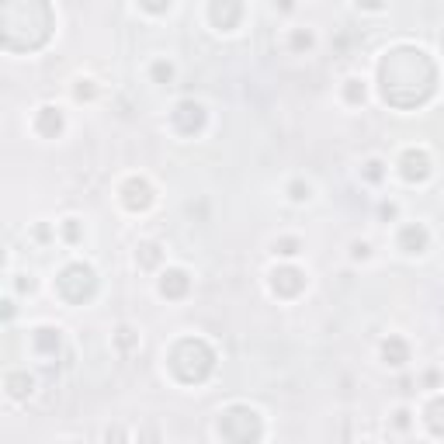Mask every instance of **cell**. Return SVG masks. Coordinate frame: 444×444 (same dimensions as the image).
Returning <instances> with one entry per match:
<instances>
[{"label": "cell", "instance_id": "cell-12", "mask_svg": "<svg viewBox=\"0 0 444 444\" xmlns=\"http://www.w3.org/2000/svg\"><path fill=\"white\" fill-rule=\"evenodd\" d=\"M427 243H430V236H427L423 226H413V222H410V226L399 230V250H403V254H410V257H413V254H423Z\"/></svg>", "mask_w": 444, "mask_h": 444}, {"label": "cell", "instance_id": "cell-10", "mask_svg": "<svg viewBox=\"0 0 444 444\" xmlns=\"http://www.w3.org/2000/svg\"><path fill=\"white\" fill-rule=\"evenodd\" d=\"M208 18H212L215 28L230 32V28L240 25V18H243V4H236V0H226V4H212V8H208Z\"/></svg>", "mask_w": 444, "mask_h": 444}, {"label": "cell", "instance_id": "cell-16", "mask_svg": "<svg viewBox=\"0 0 444 444\" xmlns=\"http://www.w3.org/2000/svg\"><path fill=\"white\" fill-rule=\"evenodd\" d=\"M423 420H427V427H430L437 437H444V396H437V399H430V403H427Z\"/></svg>", "mask_w": 444, "mask_h": 444}, {"label": "cell", "instance_id": "cell-27", "mask_svg": "<svg viewBox=\"0 0 444 444\" xmlns=\"http://www.w3.org/2000/svg\"><path fill=\"white\" fill-rule=\"evenodd\" d=\"M396 427H399V430H403V427H410V413H406V410H399V413H396Z\"/></svg>", "mask_w": 444, "mask_h": 444}, {"label": "cell", "instance_id": "cell-13", "mask_svg": "<svg viewBox=\"0 0 444 444\" xmlns=\"http://www.w3.org/2000/svg\"><path fill=\"white\" fill-rule=\"evenodd\" d=\"M32 347H35L42 358H56V351H60V330L38 326V330L32 333Z\"/></svg>", "mask_w": 444, "mask_h": 444}, {"label": "cell", "instance_id": "cell-19", "mask_svg": "<svg viewBox=\"0 0 444 444\" xmlns=\"http://www.w3.org/2000/svg\"><path fill=\"white\" fill-rule=\"evenodd\" d=\"M299 250H302V243H299V240H292V236H288V240H278V243H274V254H278V257H295Z\"/></svg>", "mask_w": 444, "mask_h": 444}, {"label": "cell", "instance_id": "cell-1", "mask_svg": "<svg viewBox=\"0 0 444 444\" xmlns=\"http://www.w3.org/2000/svg\"><path fill=\"white\" fill-rule=\"evenodd\" d=\"M378 80H382V97L388 104L417 108L434 94L437 70L427 60V52H420L413 45H399L393 52H385V60L378 66Z\"/></svg>", "mask_w": 444, "mask_h": 444}, {"label": "cell", "instance_id": "cell-7", "mask_svg": "<svg viewBox=\"0 0 444 444\" xmlns=\"http://www.w3.org/2000/svg\"><path fill=\"white\" fill-rule=\"evenodd\" d=\"M399 174L410 181V184H420L430 177V156L423 149H406L399 156Z\"/></svg>", "mask_w": 444, "mask_h": 444}, {"label": "cell", "instance_id": "cell-22", "mask_svg": "<svg viewBox=\"0 0 444 444\" xmlns=\"http://www.w3.org/2000/svg\"><path fill=\"white\" fill-rule=\"evenodd\" d=\"M309 45H312V32L295 28V32H292V49H295V52H302V49H309Z\"/></svg>", "mask_w": 444, "mask_h": 444}, {"label": "cell", "instance_id": "cell-24", "mask_svg": "<svg viewBox=\"0 0 444 444\" xmlns=\"http://www.w3.org/2000/svg\"><path fill=\"white\" fill-rule=\"evenodd\" d=\"M63 236H66L70 243L80 240V226H77V219H66V222H63Z\"/></svg>", "mask_w": 444, "mask_h": 444}, {"label": "cell", "instance_id": "cell-3", "mask_svg": "<svg viewBox=\"0 0 444 444\" xmlns=\"http://www.w3.org/2000/svg\"><path fill=\"white\" fill-rule=\"evenodd\" d=\"M219 434L226 444H257L260 434H264L260 413L250 410V406H230L219 417Z\"/></svg>", "mask_w": 444, "mask_h": 444}, {"label": "cell", "instance_id": "cell-14", "mask_svg": "<svg viewBox=\"0 0 444 444\" xmlns=\"http://www.w3.org/2000/svg\"><path fill=\"white\" fill-rule=\"evenodd\" d=\"M382 358H385V365L403 368V365L410 361V344H406L403 337H388V341L382 344Z\"/></svg>", "mask_w": 444, "mask_h": 444}, {"label": "cell", "instance_id": "cell-5", "mask_svg": "<svg viewBox=\"0 0 444 444\" xmlns=\"http://www.w3.org/2000/svg\"><path fill=\"white\" fill-rule=\"evenodd\" d=\"M171 122H174V129H177L181 136H198V132L205 129V108H201L198 101H181V104L174 108Z\"/></svg>", "mask_w": 444, "mask_h": 444}, {"label": "cell", "instance_id": "cell-28", "mask_svg": "<svg viewBox=\"0 0 444 444\" xmlns=\"http://www.w3.org/2000/svg\"><path fill=\"white\" fill-rule=\"evenodd\" d=\"M378 212H382V219H393V215H396V205H382Z\"/></svg>", "mask_w": 444, "mask_h": 444}, {"label": "cell", "instance_id": "cell-15", "mask_svg": "<svg viewBox=\"0 0 444 444\" xmlns=\"http://www.w3.org/2000/svg\"><path fill=\"white\" fill-rule=\"evenodd\" d=\"M4 385H8V396H11V399H25V396H32L35 378H32L28 371H11V375L4 378Z\"/></svg>", "mask_w": 444, "mask_h": 444}, {"label": "cell", "instance_id": "cell-20", "mask_svg": "<svg viewBox=\"0 0 444 444\" xmlns=\"http://www.w3.org/2000/svg\"><path fill=\"white\" fill-rule=\"evenodd\" d=\"M344 97H347L351 104H361V101H365V84H361V80H347V84H344Z\"/></svg>", "mask_w": 444, "mask_h": 444}, {"label": "cell", "instance_id": "cell-21", "mask_svg": "<svg viewBox=\"0 0 444 444\" xmlns=\"http://www.w3.org/2000/svg\"><path fill=\"white\" fill-rule=\"evenodd\" d=\"M382 174H385V163H382V160H368V163H365V181L378 184V181H382Z\"/></svg>", "mask_w": 444, "mask_h": 444}, {"label": "cell", "instance_id": "cell-17", "mask_svg": "<svg viewBox=\"0 0 444 444\" xmlns=\"http://www.w3.org/2000/svg\"><path fill=\"white\" fill-rule=\"evenodd\" d=\"M136 260H139L143 267H153V264L160 260V247H156V243H143L139 254H136Z\"/></svg>", "mask_w": 444, "mask_h": 444}, {"label": "cell", "instance_id": "cell-4", "mask_svg": "<svg viewBox=\"0 0 444 444\" xmlns=\"http://www.w3.org/2000/svg\"><path fill=\"white\" fill-rule=\"evenodd\" d=\"M56 288H60V295H63L66 302L80 306V302H87V299L94 295L97 274H94V267H87V264H70V267L60 271V278H56Z\"/></svg>", "mask_w": 444, "mask_h": 444}, {"label": "cell", "instance_id": "cell-6", "mask_svg": "<svg viewBox=\"0 0 444 444\" xmlns=\"http://www.w3.org/2000/svg\"><path fill=\"white\" fill-rule=\"evenodd\" d=\"M306 288V274L299 267H274L271 271V292L282 299H295Z\"/></svg>", "mask_w": 444, "mask_h": 444}, {"label": "cell", "instance_id": "cell-26", "mask_svg": "<svg viewBox=\"0 0 444 444\" xmlns=\"http://www.w3.org/2000/svg\"><path fill=\"white\" fill-rule=\"evenodd\" d=\"M368 250H371L368 243H354V257H358V260H365V257H368Z\"/></svg>", "mask_w": 444, "mask_h": 444}, {"label": "cell", "instance_id": "cell-11", "mask_svg": "<svg viewBox=\"0 0 444 444\" xmlns=\"http://www.w3.org/2000/svg\"><path fill=\"white\" fill-rule=\"evenodd\" d=\"M35 132L45 136V139H56V136L63 132V111L52 108V104L38 108V115H35Z\"/></svg>", "mask_w": 444, "mask_h": 444}, {"label": "cell", "instance_id": "cell-9", "mask_svg": "<svg viewBox=\"0 0 444 444\" xmlns=\"http://www.w3.org/2000/svg\"><path fill=\"white\" fill-rule=\"evenodd\" d=\"M188 288H191L188 271L171 267V271H163V274H160V295H163V299H184Z\"/></svg>", "mask_w": 444, "mask_h": 444}, {"label": "cell", "instance_id": "cell-2", "mask_svg": "<svg viewBox=\"0 0 444 444\" xmlns=\"http://www.w3.org/2000/svg\"><path fill=\"white\" fill-rule=\"evenodd\" d=\"M215 368V351L201 341V337H184L174 351H171V371L181 382H205Z\"/></svg>", "mask_w": 444, "mask_h": 444}, {"label": "cell", "instance_id": "cell-25", "mask_svg": "<svg viewBox=\"0 0 444 444\" xmlns=\"http://www.w3.org/2000/svg\"><path fill=\"white\" fill-rule=\"evenodd\" d=\"M77 97H94V84H90V80H80V84H77Z\"/></svg>", "mask_w": 444, "mask_h": 444}, {"label": "cell", "instance_id": "cell-23", "mask_svg": "<svg viewBox=\"0 0 444 444\" xmlns=\"http://www.w3.org/2000/svg\"><path fill=\"white\" fill-rule=\"evenodd\" d=\"M288 198H292V201H306V198H309V184L292 181V184H288Z\"/></svg>", "mask_w": 444, "mask_h": 444}, {"label": "cell", "instance_id": "cell-18", "mask_svg": "<svg viewBox=\"0 0 444 444\" xmlns=\"http://www.w3.org/2000/svg\"><path fill=\"white\" fill-rule=\"evenodd\" d=\"M153 80H156V84H171V80H174V63H166V60L153 63Z\"/></svg>", "mask_w": 444, "mask_h": 444}, {"label": "cell", "instance_id": "cell-8", "mask_svg": "<svg viewBox=\"0 0 444 444\" xmlns=\"http://www.w3.org/2000/svg\"><path fill=\"white\" fill-rule=\"evenodd\" d=\"M122 201H125L129 212H146V208L153 205V188H149V181L129 177V181L122 184Z\"/></svg>", "mask_w": 444, "mask_h": 444}]
</instances>
